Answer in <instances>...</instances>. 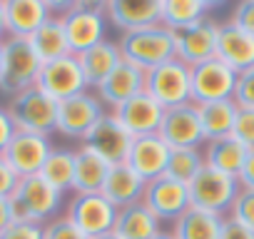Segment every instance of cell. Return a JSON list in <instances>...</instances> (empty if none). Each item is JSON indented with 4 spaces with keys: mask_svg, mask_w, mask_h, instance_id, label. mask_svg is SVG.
<instances>
[{
    "mask_svg": "<svg viewBox=\"0 0 254 239\" xmlns=\"http://www.w3.org/2000/svg\"><path fill=\"white\" fill-rule=\"evenodd\" d=\"M10 120L18 132H33V135H55L58 122V102L45 95L38 85L13 95L5 105Z\"/></svg>",
    "mask_w": 254,
    "mask_h": 239,
    "instance_id": "4",
    "label": "cell"
},
{
    "mask_svg": "<svg viewBox=\"0 0 254 239\" xmlns=\"http://www.w3.org/2000/svg\"><path fill=\"white\" fill-rule=\"evenodd\" d=\"M40 177L53 184L58 192H72V177H75V150L67 147H53V152L48 155Z\"/></svg>",
    "mask_w": 254,
    "mask_h": 239,
    "instance_id": "32",
    "label": "cell"
},
{
    "mask_svg": "<svg viewBox=\"0 0 254 239\" xmlns=\"http://www.w3.org/2000/svg\"><path fill=\"white\" fill-rule=\"evenodd\" d=\"M65 217L87 237H100L112 232L117 209L97 192V194H72L65 204Z\"/></svg>",
    "mask_w": 254,
    "mask_h": 239,
    "instance_id": "11",
    "label": "cell"
},
{
    "mask_svg": "<svg viewBox=\"0 0 254 239\" xmlns=\"http://www.w3.org/2000/svg\"><path fill=\"white\" fill-rule=\"evenodd\" d=\"M102 115H105V105L100 102V97L95 92H90V90L77 92V95L58 102L55 132L67 137V140L82 142V137L92 130V125Z\"/></svg>",
    "mask_w": 254,
    "mask_h": 239,
    "instance_id": "8",
    "label": "cell"
},
{
    "mask_svg": "<svg viewBox=\"0 0 254 239\" xmlns=\"http://www.w3.org/2000/svg\"><path fill=\"white\" fill-rule=\"evenodd\" d=\"M15 125H13V120H10V115H8V110L0 105V155L5 152V147L10 145V140L15 137Z\"/></svg>",
    "mask_w": 254,
    "mask_h": 239,
    "instance_id": "42",
    "label": "cell"
},
{
    "mask_svg": "<svg viewBox=\"0 0 254 239\" xmlns=\"http://www.w3.org/2000/svg\"><path fill=\"white\" fill-rule=\"evenodd\" d=\"M35 85H38L45 95H50L55 102L67 100V97H72V95H77V92L90 90L87 82H85L82 67H80V62H77L75 55H65V58H60V60L43 62Z\"/></svg>",
    "mask_w": 254,
    "mask_h": 239,
    "instance_id": "13",
    "label": "cell"
},
{
    "mask_svg": "<svg viewBox=\"0 0 254 239\" xmlns=\"http://www.w3.org/2000/svg\"><path fill=\"white\" fill-rule=\"evenodd\" d=\"M112 232L120 239H152L157 232H162V222L140 202L117 209L115 217V227Z\"/></svg>",
    "mask_w": 254,
    "mask_h": 239,
    "instance_id": "26",
    "label": "cell"
},
{
    "mask_svg": "<svg viewBox=\"0 0 254 239\" xmlns=\"http://www.w3.org/2000/svg\"><path fill=\"white\" fill-rule=\"evenodd\" d=\"M75 58L82 67V75H85V82L90 90H97L112 75V70L122 62V53H120V45L115 40H102Z\"/></svg>",
    "mask_w": 254,
    "mask_h": 239,
    "instance_id": "24",
    "label": "cell"
},
{
    "mask_svg": "<svg viewBox=\"0 0 254 239\" xmlns=\"http://www.w3.org/2000/svg\"><path fill=\"white\" fill-rule=\"evenodd\" d=\"M13 222H15V212H13L10 197H0V232L8 229Z\"/></svg>",
    "mask_w": 254,
    "mask_h": 239,
    "instance_id": "44",
    "label": "cell"
},
{
    "mask_svg": "<svg viewBox=\"0 0 254 239\" xmlns=\"http://www.w3.org/2000/svg\"><path fill=\"white\" fill-rule=\"evenodd\" d=\"M110 112L120 122V127L130 135L132 140L147 137V135H157L160 132V125H162V115H165V110L147 92H142V95H137L132 100L122 102L120 107H115Z\"/></svg>",
    "mask_w": 254,
    "mask_h": 239,
    "instance_id": "14",
    "label": "cell"
},
{
    "mask_svg": "<svg viewBox=\"0 0 254 239\" xmlns=\"http://www.w3.org/2000/svg\"><path fill=\"white\" fill-rule=\"evenodd\" d=\"M222 219L224 217H217V214L202 212L197 207H190L185 214H180L172 222L170 234L175 239H219Z\"/></svg>",
    "mask_w": 254,
    "mask_h": 239,
    "instance_id": "30",
    "label": "cell"
},
{
    "mask_svg": "<svg viewBox=\"0 0 254 239\" xmlns=\"http://www.w3.org/2000/svg\"><path fill=\"white\" fill-rule=\"evenodd\" d=\"M122 60L150 72L170 60H175V33L165 25H150L135 33L120 35L117 40Z\"/></svg>",
    "mask_w": 254,
    "mask_h": 239,
    "instance_id": "2",
    "label": "cell"
},
{
    "mask_svg": "<svg viewBox=\"0 0 254 239\" xmlns=\"http://www.w3.org/2000/svg\"><path fill=\"white\" fill-rule=\"evenodd\" d=\"M92 239H120L115 232H107V234H100V237H92Z\"/></svg>",
    "mask_w": 254,
    "mask_h": 239,
    "instance_id": "47",
    "label": "cell"
},
{
    "mask_svg": "<svg viewBox=\"0 0 254 239\" xmlns=\"http://www.w3.org/2000/svg\"><path fill=\"white\" fill-rule=\"evenodd\" d=\"M237 182H239L242 189H254V150L247 152V160H244V165L237 175Z\"/></svg>",
    "mask_w": 254,
    "mask_h": 239,
    "instance_id": "43",
    "label": "cell"
},
{
    "mask_svg": "<svg viewBox=\"0 0 254 239\" xmlns=\"http://www.w3.org/2000/svg\"><path fill=\"white\" fill-rule=\"evenodd\" d=\"M10 204H13L18 222L43 227L50 219L60 217L63 204H65V194L58 192L53 184H48L40 175H30V177L18 179V184L10 194Z\"/></svg>",
    "mask_w": 254,
    "mask_h": 239,
    "instance_id": "1",
    "label": "cell"
},
{
    "mask_svg": "<svg viewBox=\"0 0 254 239\" xmlns=\"http://www.w3.org/2000/svg\"><path fill=\"white\" fill-rule=\"evenodd\" d=\"M0 239H43V227L15 219L8 229L0 232Z\"/></svg>",
    "mask_w": 254,
    "mask_h": 239,
    "instance_id": "39",
    "label": "cell"
},
{
    "mask_svg": "<svg viewBox=\"0 0 254 239\" xmlns=\"http://www.w3.org/2000/svg\"><path fill=\"white\" fill-rule=\"evenodd\" d=\"M152 239H175V237H172L170 232H165V229H162V232H157V234H155Z\"/></svg>",
    "mask_w": 254,
    "mask_h": 239,
    "instance_id": "46",
    "label": "cell"
},
{
    "mask_svg": "<svg viewBox=\"0 0 254 239\" xmlns=\"http://www.w3.org/2000/svg\"><path fill=\"white\" fill-rule=\"evenodd\" d=\"M202 167H204L202 150H172L165 175L177 179V182H182V184H190Z\"/></svg>",
    "mask_w": 254,
    "mask_h": 239,
    "instance_id": "33",
    "label": "cell"
},
{
    "mask_svg": "<svg viewBox=\"0 0 254 239\" xmlns=\"http://www.w3.org/2000/svg\"><path fill=\"white\" fill-rule=\"evenodd\" d=\"M142 204L160 222H175L180 214H185L190 209V189H187V184H182L167 175H160V177L145 182Z\"/></svg>",
    "mask_w": 254,
    "mask_h": 239,
    "instance_id": "12",
    "label": "cell"
},
{
    "mask_svg": "<svg viewBox=\"0 0 254 239\" xmlns=\"http://www.w3.org/2000/svg\"><path fill=\"white\" fill-rule=\"evenodd\" d=\"M170 147L160 140V135H147V137H137L130 145L127 152V165H130L145 182L155 179L160 175L167 172V162H170Z\"/></svg>",
    "mask_w": 254,
    "mask_h": 239,
    "instance_id": "22",
    "label": "cell"
},
{
    "mask_svg": "<svg viewBox=\"0 0 254 239\" xmlns=\"http://www.w3.org/2000/svg\"><path fill=\"white\" fill-rule=\"evenodd\" d=\"M70 55H80L105 40V8L100 0H72L65 15H60Z\"/></svg>",
    "mask_w": 254,
    "mask_h": 239,
    "instance_id": "5",
    "label": "cell"
},
{
    "mask_svg": "<svg viewBox=\"0 0 254 239\" xmlns=\"http://www.w3.org/2000/svg\"><path fill=\"white\" fill-rule=\"evenodd\" d=\"M145 92L162 107H177L192 102V85H190V67L177 58L150 70L145 75Z\"/></svg>",
    "mask_w": 254,
    "mask_h": 239,
    "instance_id": "7",
    "label": "cell"
},
{
    "mask_svg": "<svg viewBox=\"0 0 254 239\" xmlns=\"http://www.w3.org/2000/svg\"><path fill=\"white\" fill-rule=\"evenodd\" d=\"M232 137H234V140H239L247 150H254V110L239 107L237 120H234Z\"/></svg>",
    "mask_w": 254,
    "mask_h": 239,
    "instance_id": "36",
    "label": "cell"
},
{
    "mask_svg": "<svg viewBox=\"0 0 254 239\" xmlns=\"http://www.w3.org/2000/svg\"><path fill=\"white\" fill-rule=\"evenodd\" d=\"M157 135L170 150H202L204 135H202V125H199L197 105L187 102V105L165 110Z\"/></svg>",
    "mask_w": 254,
    "mask_h": 239,
    "instance_id": "10",
    "label": "cell"
},
{
    "mask_svg": "<svg viewBox=\"0 0 254 239\" xmlns=\"http://www.w3.org/2000/svg\"><path fill=\"white\" fill-rule=\"evenodd\" d=\"M40 58L33 50L30 40L5 38L0 43V95L8 100L38 82L40 75Z\"/></svg>",
    "mask_w": 254,
    "mask_h": 239,
    "instance_id": "3",
    "label": "cell"
},
{
    "mask_svg": "<svg viewBox=\"0 0 254 239\" xmlns=\"http://www.w3.org/2000/svg\"><path fill=\"white\" fill-rule=\"evenodd\" d=\"M30 45H33V50L38 53L40 62H53V60H60V58L70 55V45H67L63 23H60V18H53V15H50V20L30 38Z\"/></svg>",
    "mask_w": 254,
    "mask_h": 239,
    "instance_id": "31",
    "label": "cell"
},
{
    "mask_svg": "<svg viewBox=\"0 0 254 239\" xmlns=\"http://www.w3.org/2000/svg\"><path fill=\"white\" fill-rule=\"evenodd\" d=\"M110 162L100 157L95 150L80 145L75 150V177H72V194H97L107 179Z\"/></svg>",
    "mask_w": 254,
    "mask_h": 239,
    "instance_id": "25",
    "label": "cell"
},
{
    "mask_svg": "<svg viewBox=\"0 0 254 239\" xmlns=\"http://www.w3.org/2000/svg\"><path fill=\"white\" fill-rule=\"evenodd\" d=\"M187 189H190V207H197V209L217 214V217H227L232 209V202L242 187H239L237 177H229V175L217 172L204 165L197 172V177L187 184Z\"/></svg>",
    "mask_w": 254,
    "mask_h": 239,
    "instance_id": "6",
    "label": "cell"
},
{
    "mask_svg": "<svg viewBox=\"0 0 254 239\" xmlns=\"http://www.w3.org/2000/svg\"><path fill=\"white\" fill-rule=\"evenodd\" d=\"M237 112H239V105L234 100H217V102H202V105H197V115H199V125H202L204 142L232 135Z\"/></svg>",
    "mask_w": 254,
    "mask_h": 239,
    "instance_id": "28",
    "label": "cell"
},
{
    "mask_svg": "<svg viewBox=\"0 0 254 239\" xmlns=\"http://www.w3.org/2000/svg\"><path fill=\"white\" fill-rule=\"evenodd\" d=\"M85 147L95 150L100 157H105L110 165H120L127 160V152H130V145H132V137L127 135L120 122L112 117V112H105L97 122L92 125V130L82 137Z\"/></svg>",
    "mask_w": 254,
    "mask_h": 239,
    "instance_id": "17",
    "label": "cell"
},
{
    "mask_svg": "<svg viewBox=\"0 0 254 239\" xmlns=\"http://www.w3.org/2000/svg\"><path fill=\"white\" fill-rule=\"evenodd\" d=\"M53 140L45 135H33V132H15L10 145L5 147L3 157L10 165V170L18 177H30L40 175L48 155L53 152Z\"/></svg>",
    "mask_w": 254,
    "mask_h": 239,
    "instance_id": "16",
    "label": "cell"
},
{
    "mask_svg": "<svg viewBox=\"0 0 254 239\" xmlns=\"http://www.w3.org/2000/svg\"><path fill=\"white\" fill-rule=\"evenodd\" d=\"M217 30L219 23L204 18L202 23L175 33V58L185 62L187 67H194L217 53Z\"/></svg>",
    "mask_w": 254,
    "mask_h": 239,
    "instance_id": "18",
    "label": "cell"
},
{
    "mask_svg": "<svg viewBox=\"0 0 254 239\" xmlns=\"http://www.w3.org/2000/svg\"><path fill=\"white\" fill-rule=\"evenodd\" d=\"M224 65H229L237 75L254 67V38L244 30H239L234 23H219L217 30V53Z\"/></svg>",
    "mask_w": 254,
    "mask_h": 239,
    "instance_id": "21",
    "label": "cell"
},
{
    "mask_svg": "<svg viewBox=\"0 0 254 239\" xmlns=\"http://www.w3.org/2000/svg\"><path fill=\"white\" fill-rule=\"evenodd\" d=\"M142 192H145V179L127 162H120V165H110V172H107V179H105L100 194L115 209H122V207L140 202Z\"/></svg>",
    "mask_w": 254,
    "mask_h": 239,
    "instance_id": "23",
    "label": "cell"
},
{
    "mask_svg": "<svg viewBox=\"0 0 254 239\" xmlns=\"http://www.w3.org/2000/svg\"><path fill=\"white\" fill-rule=\"evenodd\" d=\"M219 239H254V232L229 217L222 219V229H219Z\"/></svg>",
    "mask_w": 254,
    "mask_h": 239,
    "instance_id": "40",
    "label": "cell"
},
{
    "mask_svg": "<svg viewBox=\"0 0 254 239\" xmlns=\"http://www.w3.org/2000/svg\"><path fill=\"white\" fill-rule=\"evenodd\" d=\"M43 239H87L65 214L50 219L48 224H43Z\"/></svg>",
    "mask_w": 254,
    "mask_h": 239,
    "instance_id": "35",
    "label": "cell"
},
{
    "mask_svg": "<svg viewBox=\"0 0 254 239\" xmlns=\"http://www.w3.org/2000/svg\"><path fill=\"white\" fill-rule=\"evenodd\" d=\"M247 147L234 140L232 135L227 137H219V140H209L202 145V157H204V165L217 170V172H224L229 177H237L244 160H247Z\"/></svg>",
    "mask_w": 254,
    "mask_h": 239,
    "instance_id": "27",
    "label": "cell"
},
{
    "mask_svg": "<svg viewBox=\"0 0 254 239\" xmlns=\"http://www.w3.org/2000/svg\"><path fill=\"white\" fill-rule=\"evenodd\" d=\"M18 175L10 170V165L5 162V157L0 155V197H10L13 194V189H15V184H18Z\"/></svg>",
    "mask_w": 254,
    "mask_h": 239,
    "instance_id": "41",
    "label": "cell"
},
{
    "mask_svg": "<svg viewBox=\"0 0 254 239\" xmlns=\"http://www.w3.org/2000/svg\"><path fill=\"white\" fill-rule=\"evenodd\" d=\"M145 75H147L145 70H140L132 62H125L122 60L112 70V75L95 90V95L100 97L102 105H107L110 110H115L122 102H127V100H132V97H137V95L145 92Z\"/></svg>",
    "mask_w": 254,
    "mask_h": 239,
    "instance_id": "19",
    "label": "cell"
},
{
    "mask_svg": "<svg viewBox=\"0 0 254 239\" xmlns=\"http://www.w3.org/2000/svg\"><path fill=\"white\" fill-rule=\"evenodd\" d=\"M212 5H214L212 0H162L160 25H165L172 33L187 30V28L202 23Z\"/></svg>",
    "mask_w": 254,
    "mask_h": 239,
    "instance_id": "29",
    "label": "cell"
},
{
    "mask_svg": "<svg viewBox=\"0 0 254 239\" xmlns=\"http://www.w3.org/2000/svg\"><path fill=\"white\" fill-rule=\"evenodd\" d=\"M229 23H234L239 30H244L254 38V0H242V3L234 8Z\"/></svg>",
    "mask_w": 254,
    "mask_h": 239,
    "instance_id": "38",
    "label": "cell"
},
{
    "mask_svg": "<svg viewBox=\"0 0 254 239\" xmlns=\"http://www.w3.org/2000/svg\"><path fill=\"white\" fill-rule=\"evenodd\" d=\"M227 217L254 232V189H239Z\"/></svg>",
    "mask_w": 254,
    "mask_h": 239,
    "instance_id": "34",
    "label": "cell"
},
{
    "mask_svg": "<svg viewBox=\"0 0 254 239\" xmlns=\"http://www.w3.org/2000/svg\"><path fill=\"white\" fill-rule=\"evenodd\" d=\"M5 38H8V33H5V8H3V0H0V43Z\"/></svg>",
    "mask_w": 254,
    "mask_h": 239,
    "instance_id": "45",
    "label": "cell"
},
{
    "mask_svg": "<svg viewBox=\"0 0 254 239\" xmlns=\"http://www.w3.org/2000/svg\"><path fill=\"white\" fill-rule=\"evenodd\" d=\"M190 85H192V102H217L232 100L237 87V72L224 65L219 58H209L194 67H190Z\"/></svg>",
    "mask_w": 254,
    "mask_h": 239,
    "instance_id": "9",
    "label": "cell"
},
{
    "mask_svg": "<svg viewBox=\"0 0 254 239\" xmlns=\"http://www.w3.org/2000/svg\"><path fill=\"white\" fill-rule=\"evenodd\" d=\"M239 107L254 110V67L244 70L237 75V87H234V97H232Z\"/></svg>",
    "mask_w": 254,
    "mask_h": 239,
    "instance_id": "37",
    "label": "cell"
},
{
    "mask_svg": "<svg viewBox=\"0 0 254 239\" xmlns=\"http://www.w3.org/2000/svg\"><path fill=\"white\" fill-rule=\"evenodd\" d=\"M3 8H5L8 38L30 40L50 20V10L45 5V0H3Z\"/></svg>",
    "mask_w": 254,
    "mask_h": 239,
    "instance_id": "20",
    "label": "cell"
},
{
    "mask_svg": "<svg viewBox=\"0 0 254 239\" xmlns=\"http://www.w3.org/2000/svg\"><path fill=\"white\" fill-rule=\"evenodd\" d=\"M105 18L122 33H135L150 25H160L162 0H102Z\"/></svg>",
    "mask_w": 254,
    "mask_h": 239,
    "instance_id": "15",
    "label": "cell"
}]
</instances>
